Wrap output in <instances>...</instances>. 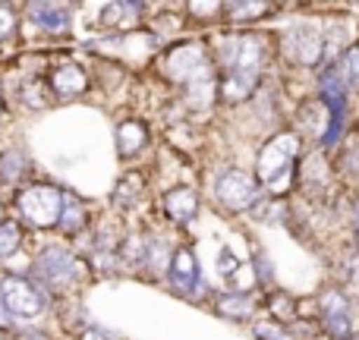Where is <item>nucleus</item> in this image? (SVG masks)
Returning a JSON list of instances; mask_svg holds the SVG:
<instances>
[{
	"label": "nucleus",
	"instance_id": "f8f14e48",
	"mask_svg": "<svg viewBox=\"0 0 359 340\" xmlns=\"http://www.w3.org/2000/svg\"><path fill=\"white\" fill-rule=\"evenodd\" d=\"M29 19L48 35H63L73 25V6L69 4H54V0H41V4L25 6Z\"/></svg>",
	"mask_w": 359,
	"mask_h": 340
},
{
	"label": "nucleus",
	"instance_id": "a211bd4d",
	"mask_svg": "<svg viewBox=\"0 0 359 340\" xmlns=\"http://www.w3.org/2000/svg\"><path fill=\"white\" fill-rule=\"evenodd\" d=\"M280 6L274 4H249V0H236V4H224V19L230 25H252V22H262L265 16L278 13Z\"/></svg>",
	"mask_w": 359,
	"mask_h": 340
},
{
	"label": "nucleus",
	"instance_id": "c85d7f7f",
	"mask_svg": "<svg viewBox=\"0 0 359 340\" xmlns=\"http://www.w3.org/2000/svg\"><path fill=\"white\" fill-rule=\"evenodd\" d=\"M243 261H246V259H236V252H233L230 246H221V249H217V274H221V280H227L230 274H233L236 268L243 265Z\"/></svg>",
	"mask_w": 359,
	"mask_h": 340
},
{
	"label": "nucleus",
	"instance_id": "aec40b11",
	"mask_svg": "<svg viewBox=\"0 0 359 340\" xmlns=\"http://www.w3.org/2000/svg\"><path fill=\"white\" fill-rule=\"evenodd\" d=\"M111 198H114V205H117V208H123V211L136 208V205L145 198V179L139 177V173H126V177L114 186V196Z\"/></svg>",
	"mask_w": 359,
	"mask_h": 340
},
{
	"label": "nucleus",
	"instance_id": "423d86ee",
	"mask_svg": "<svg viewBox=\"0 0 359 340\" xmlns=\"http://www.w3.org/2000/svg\"><path fill=\"white\" fill-rule=\"evenodd\" d=\"M164 73L174 86L192 88L198 82L217 79V67L211 50L202 41H180L164 54Z\"/></svg>",
	"mask_w": 359,
	"mask_h": 340
},
{
	"label": "nucleus",
	"instance_id": "5701e85b",
	"mask_svg": "<svg viewBox=\"0 0 359 340\" xmlns=\"http://www.w3.org/2000/svg\"><path fill=\"white\" fill-rule=\"evenodd\" d=\"M252 337L255 340H299L297 325H280V322H274V318H255Z\"/></svg>",
	"mask_w": 359,
	"mask_h": 340
},
{
	"label": "nucleus",
	"instance_id": "4be33fe9",
	"mask_svg": "<svg viewBox=\"0 0 359 340\" xmlns=\"http://www.w3.org/2000/svg\"><path fill=\"white\" fill-rule=\"evenodd\" d=\"M86 224H88V211H86V205H82V198L63 192V215H60V224H57V227H60L63 233L76 236L79 230H86Z\"/></svg>",
	"mask_w": 359,
	"mask_h": 340
},
{
	"label": "nucleus",
	"instance_id": "2f4dec72",
	"mask_svg": "<svg viewBox=\"0 0 359 340\" xmlns=\"http://www.w3.org/2000/svg\"><path fill=\"white\" fill-rule=\"evenodd\" d=\"M0 224H4V202H0Z\"/></svg>",
	"mask_w": 359,
	"mask_h": 340
},
{
	"label": "nucleus",
	"instance_id": "f704fd0d",
	"mask_svg": "<svg viewBox=\"0 0 359 340\" xmlns=\"http://www.w3.org/2000/svg\"><path fill=\"white\" fill-rule=\"evenodd\" d=\"M0 340H4V331H0Z\"/></svg>",
	"mask_w": 359,
	"mask_h": 340
},
{
	"label": "nucleus",
	"instance_id": "b1692460",
	"mask_svg": "<svg viewBox=\"0 0 359 340\" xmlns=\"http://www.w3.org/2000/svg\"><path fill=\"white\" fill-rule=\"evenodd\" d=\"M334 63H337V69H341L344 82H347L350 95H353V98H359V41L350 44V48L344 50V54L337 57Z\"/></svg>",
	"mask_w": 359,
	"mask_h": 340
},
{
	"label": "nucleus",
	"instance_id": "dca6fc26",
	"mask_svg": "<svg viewBox=\"0 0 359 340\" xmlns=\"http://www.w3.org/2000/svg\"><path fill=\"white\" fill-rule=\"evenodd\" d=\"M170 259H174V243L161 233H151L149 243H145V259H142V271H149L151 278H168V268H170Z\"/></svg>",
	"mask_w": 359,
	"mask_h": 340
},
{
	"label": "nucleus",
	"instance_id": "2eb2a0df",
	"mask_svg": "<svg viewBox=\"0 0 359 340\" xmlns=\"http://www.w3.org/2000/svg\"><path fill=\"white\" fill-rule=\"evenodd\" d=\"M50 92L60 95V98H76V95H82L88 88V76L82 67H76V63H63V67L50 69V79H48Z\"/></svg>",
	"mask_w": 359,
	"mask_h": 340
},
{
	"label": "nucleus",
	"instance_id": "9d476101",
	"mask_svg": "<svg viewBox=\"0 0 359 340\" xmlns=\"http://www.w3.org/2000/svg\"><path fill=\"white\" fill-rule=\"evenodd\" d=\"M168 280L177 293L183 297H196V293H205L202 284V268H198V259L189 246H177L174 249V259H170L168 268Z\"/></svg>",
	"mask_w": 359,
	"mask_h": 340
},
{
	"label": "nucleus",
	"instance_id": "a878e982",
	"mask_svg": "<svg viewBox=\"0 0 359 340\" xmlns=\"http://www.w3.org/2000/svg\"><path fill=\"white\" fill-rule=\"evenodd\" d=\"M22 246V227L16 221H4L0 224V261L13 259Z\"/></svg>",
	"mask_w": 359,
	"mask_h": 340
},
{
	"label": "nucleus",
	"instance_id": "f3484780",
	"mask_svg": "<svg viewBox=\"0 0 359 340\" xmlns=\"http://www.w3.org/2000/svg\"><path fill=\"white\" fill-rule=\"evenodd\" d=\"M149 145V126L142 120H123L117 123V151L123 158H136Z\"/></svg>",
	"mask_w": 359,
	"mask_h": 340
},
{
	"label": "nucleus",
	"instance_id": "4468645a",
	"mask_svg": "<svg viewBox=\"0 0 359 340\" xmlns=\"http://www.w3.org/2000/svg\"><path fill=\"white\" fill-rule=\"evenodd\" d=\"M215 312L230 322H255V312H259V303H255L252 293H230L224 290L221 297H215Z\"/></svg>",
	"mask_w": 359,
	"mask_h": 340
},
{
	"label": "nucleus",
	"instance_id": "bb28decb",
	"mask_svg": "<svg viewBox=\"0 0 359 340\" xmlns=\"http://www.w3.org/2000/svg\"><path fill=\"white\" fill-rule=\"evenodd\" d=\"M48 82L44 79H29L22 82V88H19V101H22L25 107H35V111H41V107H48Z\"/></svg>",
	"mask_w": 359,
	"mask_h": 340
},
{
	"label": "nucleus",
	"instance_id": "20e7f679",
	"mask_svg": "<svg viewBox=\"0 0 359 340\" xmlns=\"http://www.w3.org/2000/svg\"><path fill=\"white\" fill-rule=\"evenodd\" d=\"M316 325L325 337H350L359 328V299L347 287L328 284L316 293Z\"/></svg>",
	"mask_w": 359,
	"mask_h": 340
},
{
	"label": "nucleus",
	"instance_id": "39448f33",
	"mask_svg": "<svg viewBox=\"0 0 359 340\" xmlns=\"http://www.w3.org/2000/svg\"><path fill=\"white\" fill-rule=\"evenodd\" d=\"M211 196H215L217 208L227 211V215H252V211L268 198V192L262 189V183L255 179L252 170H246V168H224L215 177Z\"/></svg>",
	"mask_w": 359,
	"mask_h": 340
},
{
	"label": "nucleus",
	"instance_id": "ddd939ff",
	"mask_svg": "<svg viewBox=\"0 0 359 340\" xmlns=\"http://www.w3.org/2000/svg\"><path fill=\"white\" fill-rule=\"evenodd\" d=\"M198 211H202V202H198V192L192 186H174L164 192V215L174 224H192Z\"/></svg>",
	"mask_w": 359,
	"mask_h": 340
},
{
	"label": "nucleus",
	"instance_id": "1a4fd4ad",
	"mask_svg": "<svg viewBox=\"0 0 359 340\" xmlns=\"http://www.w3.org/2000/svg\"><path fill=\"white\" fill-rule=\"evenodd\" d=\"M32 271L48 287H69L82 274V265L73 249L67 246H44L32 261Z\"/></svg>",
	"mask_w": 359,
	"mask_h": 340
},
{
	"label": "nucleus",
	"instance_id": "6e6552de",
	"mask_svg": "<svg viewBox=\"0 0 359 340\" xmlns=\"http://www.w3.org/2000/svg\"><path fill=\"white\" fill-rule=\"evenodd\" d=\"M44 293L19 274H4L0 278V309L10 318H38L44 312Z\"/></svg>",
	"mask_w": 359,
	"mask_h": 340
},
{
	"label": "nucleus",
	"instance_id": "9b49d317",
	"mask_svg": "<svg viewBox=\"0 0 359 340\" xmlns=\"http://www.w3.org/2000/svg\"><path fill=\"white\" fill-rule=\"evenodd\" d=\"M331 164H334L337 183L344 189L359 192V130H350V136L337 145V151H331Z\"/></svg>",
	"mask_w": 359,
	"mask_h": 340
},
{
	"label": "nucleus",
	"instance_id": "f03ea898",
	"mask_svg": "<svg viewBox=\"0 0 359 340\" xmlns=\"http://www.w3.org/2000/svg\"><path fill=\"white\" fill-rule=\"evenodd\" d=\"M306 155V139L293 126L274 130L255 151V179L271 198H287L297 192L299 161Z\"/></svg>",
	"mask_w": 359,
	"mask_h": 340
},
{
	"label": "nucleus",
	"instance_id": "412c9836",
	"mask_svg": "<svg viewBox=\"0 0 359 340\" xmlns=\"http://www.w3.org/2000/svg\"><path fill=\"white\" fill-rule=\"evenodd\" d=\"M139 4H104L101 6V25L107 29H133L139 22Z\"/></svg>",
	"mask_w": 359,
	"mask_h": 340
},
{
	"label": "nucleus",
	"instance_id": "72a5a7b5",
	"mask_svg": "<svg viewBox=\"0 0 359 340\" xmlns=\"http://www.w3.org/2000/svg\"><path fill=\"white\" fill-rule=\"evenodd\" d=\"M0 117H4V101H0Z\"/></svg>",
	"mask_w": 359,
	"mask_h": 340
},
{
	"label": "nucleus",
	"instance_id": "7ed1b4c3",
	"mask_svg": "<svg viewBox=\"0 0 359 340\" xmlns=\"http://www.w3.org/2000/svg\"><path fill=\"white\" fill-rule=\"evenodd\" d=\"M278 44V57L290 69H303V73H318L328 63V48H325V29L318 19H297L278 29L274 35Z\"/></svg>",
	"mask_w": 359,
	"mask_h": 340
},
{
	"label": "nucleus",
	"instance_id": "f257e3e1",
	"mask_svg": "<svg viewBox=\"0 0 359 340\" xmlns=\"http://www.w3.org/2000/svg\"><path fill=\"white\" fill-rule=\"evenodd\" d=\"M211 57L217 67V98L224 104H246L259 95L262 82H265L271 38L252 29L224 32Z\"/></svg>",
	"mask_w": 359,
	"mask_h": 340
},
{
	"label": "nucleus",
	"instance_id": "473e14b6",
	"mask_svg": "<svg viewBox=\"0 0 359 340\" xmlns=\"http://www.w3.org/2000/svg\"><path fill=\"white\" fill-rule=\"evenodd\" d=\"M328 340H350V337H328Z\"/></svg>",
	"mask_w": 359,
	"mask_h": 340
},
{
	"label": "nucleus",
	"instance_id": "cd10ccee",
	"mask_svg": "<svg viewBox=\"0 0 359 340\" xmlns=\"http://www.w3.org/2000/svg\"><path fill=\"white\" fill-rule=\"evenodd\" d=\"M145 243H149V236L145 233H126L123 243H120V259H123L126 265H142Z\"/></svg>",
	"mask_w": 359,
	"mask_h": 340
},
{
	"label": "nucleus",
	"instance_id": "c756f323",
	"mask_svg": "<svg viewBox=\"0 0 359 340\" xmlns=\"http://www.w3.org/2000/svg\"><path fill=\"white\" fill-rule=\"evenodd\" d=\"M16 10H13L10 4H0V41H6V38L16 32Z\"/></svg>",
	"mask_w": 359,
	"mask_h": 340
},
{
	"label": "nucleus",
	"instance_id": "7c9ffc66",
	"mask_svg": "<svg viewBox=\"0 0 359 340\" xmlns=\"http://www.w3.org/2000/svg\"><path fill=\"white\" fill-rule=\"evenodd\" d=\"M347 227H350V246L356 249L359 255V192L350 198V217H347Z\"/></svg>",
	"mask_w": 359,
	"mask_h": 340
},
{
	"label": "nucleus",
	"instance_id": "393cba45",
	"mask_svg": "<svg viewBox=\"0 0 359 340\" xmlns=\"http://www.w3.org/2000/svg\"><path fill=\"white\" fill-rule=\"evenodd\" d=\"M22 170H25V155L19 149H6L0 155V179L4 183H19L25 177Z\"/></svg>",
	"mask_w": 359,
	"mask_h": 340
},
{
	"label": "nucleus",
	"instance_id": "0eeeda50",
	"mask_svg": "<svg viewBox=\"0 0 359 340\" xmlns=\"http://www.w3.org/2000/svg\"><path fill=\"white\" fill-rule=\"evenodd\" d=\"M16 208L29 227L50 230L60 224L63 215V192L50 183H29L16 192Z\"/></svg>",
	"mask_w": 359,
	"mask_h": 340
},
{
	"label": "nucleus",
	"instance_id": "6ab92c4d",
	"mask_svg": "<svg viewBox=\"0 0 359 340\" xmlns=\"http://www.w3.org/2000/svg\"><path fill=\"white\" fill-rule=\"evenodd\" d=\"M265 309H268V318H274V322L297 325L303 303H299L297 297H290V293H284V290H271L268 293V299H265Z\"/></svg>",
	"mask_w": 359,
	"mask_h": 340
}]
</instances>
